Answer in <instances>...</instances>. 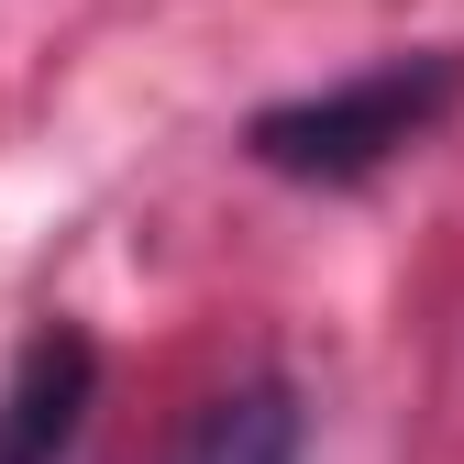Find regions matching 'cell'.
I'll use <instances>...</instances> for the list:
<instances>
[{
    "instance_id": "6da1fadb",
    "label": "cell",
    "mask_w": 464,
    "mask_h": 464,
    "mask_svg": "<svg viewBox=\"0 0 464 464\" xmlns=\"http://www.w3.org/2000/svg\"><path fill=\"white\" fill-rule=\"evenodd\" d=\"M453 100H464V55H387V67H365V78H332L310 100L255 111L244 144H255V166H276V178L354 188V178H376L387 155H410Z\"/></svg>"
},
{
    "instance_id": "7a4b0ae2",
    "label": "cell",
    "mask_w": 464,
    "mask_h": 464,
    "mask_svg": "<svg viewBox=\"0 0 464 464\" xmlns=\"http://www.w3.org/2000/svg\"><path fill=\"white\" fill-rule=\"evenodd\" d=\"M89 398H100V343L67 332V321H44L23 343L12 387H0V464H55V453L78 442Z\"/></svg>"
},
{
    "instance_id": "3957f363",
    "label": "cell",
    "mask_w": 464,
    "mask_h": 464,
    "mask_svg": "<svg viewBox=\"0 0 464 464\" xmlns=\"http://www.w3.org/2000/svg\"><path fill=\"white\" fill-rule=\"evenodd\" d=\"M166 464H299V398H287V376H244V387L199 398V420L178 431Z\"/></svg>"
}]
</instances>
